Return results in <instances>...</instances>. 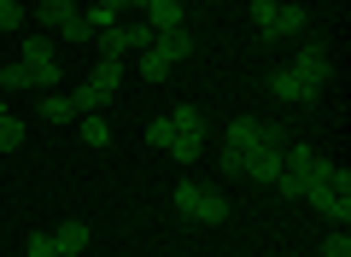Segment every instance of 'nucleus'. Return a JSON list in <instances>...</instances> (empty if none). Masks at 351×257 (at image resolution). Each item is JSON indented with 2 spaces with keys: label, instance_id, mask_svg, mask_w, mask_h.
I'll use <instances>...</instances> for the list:
<instances>
[{
  "label": "nucleus",
  "instance_id": "1",
  "mask_svg": "<svg viewBox=\"0 0 351 257\" xmlns=\"http://www.w3.org/2000/svg\"><path fill=\"white\" fill-rule=\"evenodd\" d=\"M170 205H176V217H188V222H205V228L228 222V210H234L223 193H217V187H199V182H176Z\"/></svg>",
  "mask_w": 351,
  "mask_h": 257
},
{
  "label": "nucleus",
  "instance_id": "2",
  "mask_svg": "<svg viewBox=\"0 0 351 257\" xmlns=\"http://www.w3.org/2000/svg\"><path fill=\"white\" fill-rule=\"evenodd\" d=\"M293 76H304V82L316 88V94H322L328 82H334V53H328V41H299V47H293V64H287Z\"/></svg>",
  "mask_w": 351,
  "mask_h": 257
},
{
  "label": "nucleus",
  "instance_id": "3",
  "mask_svg": "<svg viewBox=\"0 0 351 257\" xmlns=\"http://www.w3.org/2000/svg\"><path fill=\"white\" fill-rule=\"evenodd\" d=\"M94 41H100V59H123V53H147L152 47V29H147V18H129V24L106 29V36H94Z\"/></svg>",
  "mask_w": 351,
  "mask_h": 257
},
{
  "label": "nucleus",
  "instance_id": "4",
  "mask_svg": "<svg viewBox=\"0 0 351 257\" xmlns=\"http://www.w3.org/2000/svg\"><path fill=\"white\" fill-rule=\"evenodd\" d=\"M269 94H276L281 106H316V99H322L311 82H304V76H293L287 64H281V71H269Z\"/></svg>",
  "mask_w": 351,
  "mask_h": 257
},
{
  "label": "nucleus",
  "instance_id": "5",
  "mask_svg": "<svg viewBox=\"0 0 351 257\" xmlns=\"http://www.w3.org/2000/svg\"><path fill=\"white\" fill-rule=\"evenodd\" d=\"M141 18H147L152 36H164V29H182V24H188V6H182V0H147Z\"/></svg>",
  "mask_w": 351,
  "mask_h": 257
},
{
  "label": "nucleus",
  "instance_id": "6",
  "mask_svg": "<svg viewBox=\"0 0 351 257\" xmlns=\"http://www.w3.org/2000/svg\"><path fill=\"white\" fill-rule=\"evenodd\" d=\"M304 205L316 210L322 222H351V193H334V187H311Z\"/></svg>",
  "mask_w": 351,
  "mask_h": 257
},
{
  "label": "nucleus",
  "instance_id": "7",
  "mask_svg": "<svg viewBox=\"0 0 351 257\" xmlns=\"http://www.w3.org/2000/svg\"><path fill=\"white\" fill-rule=\"evenodd\" d=\"M304 24H311V12H304L299 0H281V6H276V24H269V41H287V36H304Z\"/></svg>",
  "mask_w": 351,
  "mask_h": 257
},
{
  "label": "nucleus",
  "instance_id": "8",
  "mask_svg": "<svg viewBox=\"0 0 351 257\" xmlns=\"http://www.w3.org/2000/svg\"><path fill=\"white\" fill-rule=\"evenodd\" d=\"M152 47H158L170 64H182V59H193V53H199V41H193L188 24H182V29H164V36H152Z\"/></svg>",
  "mask_w": 351,
  "mask_h": 257
},
{
  "label": "nucleus",
  "instance_id": "9",
  "mask_svg": "<svg viewBox=\"0 0 351 257\" xmlns=\"http://www.w3.org/2000/svg\"><path fill=\"white\" fill-rule=\"evenodd\" d=\"M276 175H281V152H269V147H252L246 152V182L276 187Z\"/></svg>",
  "mask_w": 351,
  "mask_h": 257
},
{
  "label": "nucleus",
  "instance_id": "10",
  "mask_svg": "<svg viewBox=\"0 0 351 257\" xmlns=\"http://www.w3.org/2000/svg\"><path fill=\"white\" fill-rule=\"evenodd\" d=\"M82 24L94 29V36H106V29H117V24H123V6H117V0H94V6L82 12Z\"/></svg>",
  "mask_w": 351,
  "mask_h": 257
},
{
  "label": "nucleus",
  "instance_id": "11",
  "mask_svg": "<svg viewBox=\"0 0 351 257\" xmlns=\"http://www.w3.org/2000/svg\"><path fill=\"white\" fill-rule=\"evenodd\" d=\"M76 135H82V147H112V123L100 117V111H88V117H76Z\"/></svg>",
  "mask_w": 351,
  "mask_h": 257
},
{
  "label": "nucleus",
  "instance_id": "12",
  "mask_svg": "<svg viewBox=\"0 0 351 257\" xmlns=\"http://www.w3.org/2000/svg\"><path fill=\"white\" fill-rule=\"evenodd\" d=\"M258 135H263V117H234V123H228V147H234V152H252Z\"/></svg>",
  "mask_w": 351,
  "mask_h": 257
},
{
  "label": "nucleus",
  "instance_id": "13",
  "mask_svg": "<svg viewBox=\"0 0 351 257\" xmlns=\"http://www.w3.org/2000/svg\"><path fill=\"white\" fill-rule=\"evenodd\" d=\"M117 82H123V59H100L94 71H88V88H100L106 99L117 94Z\"/></svg>",
  "mask_w": 351,
  "mask_h": 257
},
{
  "label": "nucleus",
  "instance_id": "14",
  "mask_svg": "<svg viewBox=\"0 0 351 257\" xmlns=\"http://www.w3.org/2000/svg\"><path fill=\"white\" fill-rule=\"evenodd\" d=\"M24 76H29V88H41V94H53V88L64 82L59 59H41V64H24Z\"/></svg>",
  "mask_w": 351,
  "mask_h": 257
},
{
  "label": "nucleus",
  "instance_id": "15",
  "mask_svg": "<svg viewBox=\"0 0 351 257\" xmlns=\"http://www.w3.org/2000/svg\"><path fill=\"white\" fill-rule=\"evenodd\" d=\"M64 99H71V111H76V117H88V111H100V106H112V99H106L100 88H88V82H76V88H71V94H64Z\"/></svg>",
  "mask_w": 351,
  "mask_h": 257
},
{
  "label": "nucleus",
  "instance_id": "16",
  "mask_svg": "<svg viewBox=\"0 0 351 257\" xmlns=\"http://www.w3.org/2000/svg\"><path fill=\"white\" fill-rule=\"evenodd\" d=\"M164 152H170V158L182 164V170H188V164H199V152H205V135H176Z\"/></svg>",
  "mask_w": 351,
  "mask_h": 257
},
{
  "label": "nucleus",
  "instance_id": "17",
  "mask_svg": "<svg viewBox=\"0 0 351 257\" xmlns=\"http://www.w3.org/2000/svg\"><path fill=\"white\" fill-rule=\"evenodd\" d=\"M41 59H59L53 53V36H24L18 41V64H41Z\"/></svg>",
  "mask_w": 351,
  "mask_h": 257
},
{
  "label": "nucleus",
  "instance_id": "18",
  "mask_svg": "<svg viewBox=\"0 0 351 257\" xmlns=\"http://www.w3.org/2000/svg\"><path fill=\"white\" fill-rule=\"evenodd\" d=\"M53 245H59V252H88V222H59Z\"/></svg>",
  "mask_w": 351,
  "mask_h": 257
},
{
  "label": "nucleus",
  "instance_id": "19",
  "mask_svg": "<svg viewBox=\"0 0 351 257\" xmlns=\"http://www.w3.org/2000/svg\"><path fill=\"white\" fill-rule=\"evenodd\" d=\"M36 12H41V24H53V29H64V24H71V18H76V0H41Z\"/></svg>",
  "mask_w": 351,
  "mask_h": 257
},
{
  "label": "nucleus",
  "instance_id": "20",
  "mask_svg": "<svg viewBox=\"0 0 351 257\" xmlns=\"http://www.w3.org/2000/svg\"><path fill=\"white\" fill-rule=\"evenodd\" d=\"M170 123L182 129V135H205V111H199V106H176Z\"/></svg>",
  "mask_w": 351,
  "mask_h": 257
},
{
  "label": "nucleus",
  "instance_id": "21",
  "mask_svg": "<svg viewBox=\"0 0 351 257\" xmlns=\"http://www.w3.org/2000/svg\"><path fill=\"white\" fill-rule=\"evenodd\" d=\"M176 135H182V129H176L170 117H152V123H147V147H152V152H164Z\"/></svg>",
  "mask_w": 351,
  "mask_h": 257
},
{
  "label": "nucleus",
  "instance_id": "22",
  "mask_svg": "<svg viewBox=\"0 0 351 257\" xmlns=\"http://www.w3.org/2000/svg\"><path fill=\"white\" fill-rule=\"evenodd\" d=\"M41 117H47V123H76V111H71L64 94H41Z\"/></svg>",
  "mask_w": 351,
  "mask_h": 257
},
{
  "label": "nucleus",
  "instance_id": "23",
  "mask_svg": "<svg viewBox=\"0 0 351 257\" xmlns=\"http://www.w3.org/2000/svg\"><path fill=\"white\" fill-rule=\"evenodd\" d=\"M276 6H281V0H252V29H258V41H269V24H276Z\"/></svg>",
  "mask_w": 351,
  "mask_h": 257
},
{
  "label": "nucleus",
  "instance_id": "24",
  "mask_svg": "<svg viewBox=\"0 0 351 257\" xmlns=\"http://www.w3.org/2000/svg\"><path fill=\"white\" fill-rule=\"evenodd\" d=\"M24 135H29V129L6 111V117H0V152H18V147H24Z\"/></svg>",
  "mask_w": 351,
  "mask_h": 257
},
{
  "label": "nucleus",
  "instance_id": "25",
  "mask_svg": "<svg viewBox=\"0 0 351 257\" xmlns=\"http://www.w3.org/2000/svg\"><path fill=\"white\" fill-rule=\"evenodd\" d=\"M141 76H147V82H164V76H170V59H164L158 47H147L141 53Z\"/></svg>",
  "mask_w": 351,
  "mask_h": 257
},
{
  "label": "nucleus",
  "instance_id": "26",
  "mask_svg": "<svg viewBox=\"0 0 351 257\" xmlns=\"http://www.w3.org/2000/svg\"><path fill=\"white\" fill-rule=\"evenodd\" d=\"M24 29V6L18 0H0V36H18Z\"/></svg>",
  "mask_w": 351,
  "mask_h": 257
},
{
  "label": "nucleus",
  "instance_id": "27",
  "mask_svg": "<svg viewBox=\"0 0 351 257\" xmlns=\"http://www.w3.org/2000/svg\"><path fill=\"white\" fill-rule=\"evenodd\" d=\"M18 88H29L24 64H0V94H18Z\"/></svg>",
  "mask_w": 351,
  "mask_h": 257
},
{
  "label": "nucleus",
  "instance_id": "28",
  "mask_svg": "<svg viewBox=\"0 0 351 257\" xmlns=\"http://www.w3.org/2000/svg\"><path fill=\"white\" fill-rule=\"evenodd\" d=\"M24 257H59L53 234H29V240H24Z\"/></svg>",
  "mask_w": 351,
  "mask_h": 257
},
{
  "label": "nucleus",
  "instance_id": "29",
  "mask_svg": "<svg viewBox=\"0 0 351 257\" xmlns=\"http://www.w3.org/2000/svg\"><path fill=\"white\" fill-rule=\"evenodd\" d=\"M322 257H351V234H346V228H334V234L322 240Z\"/></svg>",
  "mask_w": 351,
  "mask_h": 257
},
{
  "label": "nucleus",
  "instance_id": "30",
  "mask_svg": "<svg viewBox=\"0 0 351 257\" xmlns=\"http://www.w3.org/2000/svg\"><path fill=\"white\" fill-rule=\"evenodd\" d=\"M217 164H223V175H246V152H234V147H223Z\"/></svg>",
  "mask_w": 351,
  "mask_h": 257
},
{
  "label": "nucleus",
  "instance_id": "31",
  "mask_svg": "<svg viewBox=\"0 0 351 257\" xmlns=\"http://www.w3.org/2000/svg\"><path fill=\"white\" fill-rule=\"evenodd\" d=\"M59 36H64V41H94V29H88V24H82V12H76V18H71V24H64V29H59Z\"/></svg>",
  "mask_w": 351,
  "mask_h": 257
},
{
  "label": "nucleus",
  "instance_id": "32",
  "mask_svg": "<svg viewBox=\"0 0 351 257\" xmlns=\"http://www.w3.org/2000/svg\"><path fill=\"white\" fill-rule=\"evenodd\" d=\"M0 117H6V94H0Z\"/></svg>",
  "mask_w": 351,
  "mask_h": 257
},
{
  "label": "nucleus",
  "instance_id": "33",
  "mask_svg": "<svg viewBox=\"0 0 351 257\" xmlns=\"http://www.w3.org/2000/svg\"><path fill=\"white\" fill-rule=\"evenodd\" d=\"M59 257H82V252H59Z\"/></svg>",
  "mask_w": 351,
  "mask_h": 257
}]
</instances>
